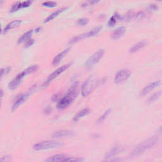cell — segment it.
I'll return each mask as SVG.
<instances>
[{
	"mask_svg": "<svg viewBox=\"0 0 162 162\" xmlns=\"http://www.w3.org/2000/svg\"><path fill=\"white\" fill-rule=\"evenodd\" d=\"M42 5L43 7H48V8H53L57 6V3L53 1H46L42 3Z\"/></svg>",
	"mask_w": 162,
	"mask_h": 162,
	"instance_id": "obj_31",
	"label": "cell"
},
{
	"mask_svg": "<svg viewBox=\"0 0 162 162\" xmlns=\"http://www.w3.org/2000/svg\"><path fill=\"white\" fill-rule=\"evenodd\" d=\"M122 151H123V147L119 146H115L107 154H106V158H112V157L119 154L120 153L122 152Z\"/></svg>",
	"mask_w": 162,
	"mask_h": 162,
	"instance_id": "obj_18",
	"label": "cell"
},
{
	"mask_svg": "<svg viewBox=\"0 0 162 162\" xmlns=\"http://www.w3.org/2000/svg\"><path fill=\"white\" fill-rule=\"evenodd\" d=\"M105 54V50L103 49H100L98 51H97L93 54H92L89 57V58L87 60L85 65L87 68H90L92 66H94L95 64L98 63L100 60L103 58Z\"/></svg>",
	"mask_w": 162,
	"mask_h": 162,
	"instance_id": "obj_6",
	"label": "cell"
},
{
	"mask_svg": "<svg viewBox=\"0 0 162 162\" xmlns=\"http://www.w3.org/2000/svg\"><path fill=\"white\" fill-rule=\"evenodd\" d=\"M126 29L124 27H118L115 30H114V31L112 32V35H111V38L112 39L116 40L119 39L120 38H121V37L126 33Z\"/></svg>",
	"mask_w": 162,
	"mask_h": 162,
	"instance_id": "obj_15",
	"label": "cell"
},
{
	"mask_svg": "<svg viewBox=\"0 0 162 162\" xmlns=\"http://www.w3.org/2000/svg\"><path fill=\"white\" fill-rule=\"evenodd\" d=\"M67 9V8H65V7H64V8H60L58 9V10H56L54 12L52 13V14L49 15L47 18H46V19L44 20V23H47V22H50L51 20H53L54 18H56L58 15H59L60 13H62V12H65L66 10Z\"/></svg>",
	"mask_w": 162,
	"mask_h": 162,
	"instance_id": "obj_21",
	"label": "cell"
},
{
	"mask_svg": "<svg viewBox=\"0 0 162 162\" xmlns=\"http://www.w3.org/2000/svg\"><path fill=\"white\" fill-rule=\"evenodd\" d=\"M131 72L129 69H122L116 73L114 78V82L115 84H120V83L127 80L131 77Z\"/></svg>",
	"mask_w": 162,
	"mask_h": 162,
	"instance_id": "obj_8",
	"label": "cell"
},
{
	"mask_svg": "<svg viewBox=\"0 0 162 162\" xmlns=\"http://www.w3.org/2000/svg\"><path fill=\"white\" fill-rule=\"evenodd\" d=\"M111 112H112V109H108L106 111H105V113L102 115H101V117H100V118L98 120V121H97V123H100L101 122H103V121H105V120L107 118V117L111 113Z\"/></svg>",
	"mask_w": 162,
	"mask_h": 162,
	"instance_id": "obj_25",
	"label": "cell"
},
{
	"mask_svg": "<svg viewBox=\"0 0 162 162\" xmlns=\"http://www.w3.org/2000/svg\"><path fill=\"white\" fill-rule=\"evenodd\" d=\"M21 24H22L21 20H13L6 25V27H4V30L3 31V33H6V32H8V31L17 28V27L20 25Z\"/></svg>",
	"mask_w": 162,
	"mask_h": 162,
	"instance_id": "obj_20",
	"label": "cell"
},
{
	"mask_svg": "<svg viewBox=\"0 0 162 162\" xmlns=\"http://www.w3.org/2000/svg\"><path fill=\"white\" fill-rule=\"evenodd\" d=\"M100 1L101 0H86L85 3L83 4L82 7H86L93 5V4H97L98 3H99Z\"/></svg>",
	"mask_w": 162,
	"mask_h": 162,
	"instance_id": "obj_28",
	"label": "cell"
},
{
	"mask_svg": "<svg viewBox=\"0 0 162 162\" xmlns=\"http://www.w3.org/2000/svg\"><path fill=\"white\" fill-rule=\"evenodd\" d=\"M148 11L149 12H155L158 9V7L155 4H152L148 7Z\"/></svg>",
	"mask_w": 162,
	"mask_h": 162,
	"instance_id": "obj_32",
	"label": "cell"
},
{
	"mask_svg": "<svg viewBox=\"0 0 162 162\" xmlns=\"http://www.w3.org/2000/svg\"><path fill=\"white\" fill-rule=\"evenodd\" d=\"M162 94V91H158L156 92V93L153 94L150 98L148 99V102L149 103H152L153 102V101H156L157 99H158L160 98V96Z\"/></svg>",
	"mask_w": 162,
	"mask_h": 162,
	"instance_id": "obj_27",
	"label": "cell"
},
{
	"mask_svg": "<svg viewBox=\"0 0 162 162\" xmlns=\"http://www.w3.org/2000/svg\"><path fill=\"white\" fill-rule=\"evenodd\" d=\"M70 48H68L66 49L63 50L61 53L58 54L53 60V62H52L53 65H58L60 62V61H61V60L68 54V53L70 52Z\"/></svg>",
	"mask_w": 162,
	"mask_h": 162,
	"instance_id": "obj_14",
	"label": "cell"
},
{
	"mask_svg": "<svg viewBox=\"0 0 162 162\" xmlns=\"http://www.w3.org/2000/svg\"><path fill=\"white\" fill-rule=\"evenodd\" d=\"M146 45H147V42L146 41H140V42H139L137 44H134L132 47L130 49V50H129V52H130L131 53H136V52H138V51L141 50V49L144 48Z\"/></svg>",
	"mask_w": 162,
	"mask_h": 162,
	"instance_id": "obj_19",
	"label": "cell"
},
{
	"mask_svg": "<svg viewBox=\"0 0 162 162\" xmlns=\"http://www.w3.org/2000/svg\"><path fill=\"white\" fill-rule=\"evenodd\" d=\"M89 112H90V110L88 108L82 109V110L79 111V112L74 115V117L73 118V120L74 122H77L82 118L85 117L86 115H88L89 113Z\"/></svg>",
	"mask_w": 162,
	"mask_h": 162,
	"instance_id": "obj_17",
	"label": "cell"
},
{
	"mask_svg": "<svg viewBox=\"0 0 162 162\" xmlns=\"http://www.w3.org/2000/svg\"><path fill=\"white\" fill-rule=\"evenodd\" d=\"M31 3H32V0H28V1L23 2V3H17L15 4H13L10 10V12H14L18 10L20 8L28 7L31 5Z\"/></svg>",
	"mask_w": 162,
	"mask_h": 162,
	"instance_id": "obj_16",
	"label": "cell"
},
{
	"mask_svg": "<svg viewBox=\"0 0 162 162\" xmlns=\"http://www.w3.org/2000/svg\"><path fill=\"white\" fill-rule=\"evenodd\" d=\"M120 19H121V17H120V16L118 13H115V14L110 18V19L108 22V25L110 27H113L118 22V20H120Z\"/></svg>",
	"mask_w": 162,
	"mask_h": 162,
	"instance_id": "obj_24",
	"label": "cell"
},
{
	"mask_svg": "<svg viewBox=\"0 0 162 162\" xmlns=\"http://www.w3.org/2000/svg\"><path fill=\"white\" fill-rule=\"evenodd\" d=\"M101 30H102V27L101 26H98L96 27H94V28L91 29L89 32H86V33L81 34V38H82V39H85V38H91V37H94L96 35H98L101 32Z\"/></svg>",
	"mask_w": 162,
	"mask_h": 162,
	"instance_id": "obj_12",
	"label": "cell"
},
{
	"mask_svg": "<svg viewBox=\"0 0 162 162\" xmlns=\"http://www.w3.org/2000/svg\"><path fill=\"white\" fill-rule=\"evenodd\" d=\"M158 133H159V134H162V126H161V127H160V128L159 129Z\"/></svg>",
	"mask_w": 162,
	"mask_h": 162,
	"instance_id": "obj_34",
	"label": "cell"
},
{
	"mask_svg": "<svg viewBox=\"0 0 162 162\" xmlns=\"http://www.w3.org/2000/svg\"><path fill=\"white\" fill-rule=\"evenodd\" d=\"M88 22H89V19H88V18H80V19H78L77 20V24L78 25L84 26V25H86V24H88Z\"/></svg>",
	"mask_w": 162,
	"mask_h": 162,
	"instance_id": "obj_30",
	"label": "cell"
},
{
	"mask_svg": "<svg viewBox=\"0 0 162 162\" xmlns=\"http://www.w3.org/2000/svg\"><path fill=\"white\" fill-rule=\"evenodd\" d=\"M32 33H33V31L32 30H30L29 31H27V32H25V33L23 34L19 38V39H18V43L20 44V43H22L24 42H26L27 41L30 39L32 35Z\"/></svg>",
	"mask_w": 162,
	"mask_h": 162,
	"instance_id": "obj_22",
	"label": "cell"
},
{
	"mask_svg": "<svg viewBox=\"0 0 162 162\" xmlns=\"http://www.w3.org/2000/svg\"><path fill=\"white\" fill-rule=\"evenodd\" d=\"M26 73L25 71L24 70L21 73H19L14 77L13 79L9 82V84L8 85V88L10 90H14L16 88H17L18 86H19V84L22 82L23 78H24L26 76Z\"/></svg>",
	"mask_w": 162,
	"mask_h": 162,
	"instance_id": "obj_9",
	"label": "cell"
},
{
	"mask_svg": "<svg viewBox=\"0 0 162 162\" xmlns=\"http://www.w3.org/2000/svg\"><path fill=\"white\" fill-rule=\"evenodd\" d=\"M70 66H71V63H68L66 65H64L57 68L56 70H54L52 74H51V75L49 76L48 78H47V80H46V81L44 83L43 86L46 87V86H48L51 82H52L53 80H54V78L58 77L60 75V74L63 73L65 71H66Z\"/></svg>",
	"mask_w": 162,
	"mask_h": 162,
	"instance_id": "obj_7",
	"label": "cell"
},
{
	"mask_svg": "<svg viewBox=\"0 0 162 162\" xmlns=\"http://www.w3.org/2000/svg\"><path fill=\"white\" fill-rule=\"evenodd\" d=\"M158 137L157 136H153L147 139V140L143 141L135 147V149L133 150L132 153V155L137 156L142 154L143 153H145L146 151L154 146L156 144V142H158Z\"/></svg>",
	"mask_w": 162,
	"mask_h": 162,
	"instance_id": "obj_2",
	"label": "cell"
},
{
	"mask_svg": "<svg viewBox=\"0 0 162 162\" xmlns=\"http://www.w3.org/2000/svg\"><path fill=\"white\" fill-rule=\"evenodd\" d=\"M99 81L96 80L93 77L91 76L87 78L82 86V95L83 97L88 96L93 91Z\"/></svg>",
	"mask_w": 162,
	"mask_h": 162,
	"instance_id": "obj_3",
	"label": "cell"
},
{
	"mask_svg": "<svg viewBox=\"0 0 162 162\" xmlns=\"http://www.w3.org/2000/svg\"><path fill=\"white\" fill-rule=\"evenodd\" d=\"M81 159H77V158H74L73 157H69L65 155H61V154H58V155H54L52 156L49 157L48 159L46 160L48 161H81Z\"/></svg>",
	"mask_w": 162,
	"mask_h": 162,
	"instance_id": "obj_10",
	"label": "cell"
},
{
	"mask_svg": "<svg viewBox=\"0 0 162 162\" xmlns=\"http://www.w3.org/2000/svg\"><path fill=\"white\" fill-rule=\"evenodd\" d=\"M1 99L3 98V91L1 89Z\"/></svg>",
	"mask_w": 162,
	"mask_h": 162,
	"instance_id": "obj_35",
	"label": "cell"
},
{
	"mask_svg": "<svg viewBox=\"0 0 162 162\" xmlns=\"http://www.w3.org/2000/svg\"><path fill=\"white\" fill-rule=\"evenodd\" d=\"M78 84H75L72 86L70 89L63 98L60 99L57 103V107L59 109H65L70 105L77 95Z\"/></svg>",
	"mask_w": 162,
	"mask_h": 162,
	"instance_id": "obj_1",
	"label": "cell"
},
{
	"mask_svg": "<svg viewBox=\"0 0 162 162\" xmlns=\"http://www.w3.org/2000/svg\"><path fill=\"white\" fill-rule=\"evenodd\" d=\"M136 15V13L133 10H130L127 12L122 17H121V20L123 22H129L131 21L133 18H134Z\"/></svg>",
	"mask_w": 162,
	"mask_h": 162,
	"instance_id": "obj_23",
	"label": "cell"
},
{
	"mask_svg": "<svg viewBox=\"0 0 162 162\" xmlns=\"http://www.w3.org/2000/svg\"></svg>",
	"mask_w": 162,
	"mask_h": 162,
	"instance_id": "obj_36",
	"label": "cell"
},
{
	"mask_svg": "<svg viewBox=\"0 0 162 162\" xmlns=\"http://www.w3.org/2000/svg\"><path fill=\"white\" fill-rule=\"evenodd\" d=\"M161 84H162V82L160 80L155 81L153 82H151V83H150V84L147 85L146 87H145L144 88L142 89V91H141L140 94L141 96H145V95L147 94V93H149L150 91L154 90L155 89L157 88V87H158Z\"/></svg>",
	"mask_w": 162,
	"mask_h": 162,
	"instance_id": "obj_11",
	"label": "cell"
},
{
	"mask_svg": "<svg viewBox=\"0 0 162 162\" xmlns=\"http://www.w3.org/2000/svg\"><path fill=\"white\" fill-rule=\"evenodd\" d=\"M38 68H39V65H31V67L27 68L24 71L26 73V75L27 76V75H29V74L31 73L36 72L38 70Z\"/></svg>",
	"mask_w": 162,
	"mask_h": 162,
	"instance_id": "obj_26",
	"label": "cell"
},
{
	"mask_svg": "<svg viewBox=\"0 0 162 162\" xmlns=\"http://www.w3.org/2000/svg\"><path fill=\"white\" fill-rule=\"evenodd\" d=\"M74 134L73 131L69 130H60L53 133L52 137L53 138H61L65 137H70Z\"/></svg>",
	"mask_w": 162,
	"mask_h": 162,
	"instance_id": "obj_13",
	"label": "cell"
},
{
	"mask_svg": "<svg viewBox=\"0 0 162 162\" xmlns=\"http://www.w3.org/2000/svg\"><path fill=\"white\" fill-rule=\"evenodd\" d=\"M36 89H37V85L34 84L31 87H30V88L26 92H24V93L22 94L19 97H18L17 100L15 101V103H13L12 106V112L15 111L18 108H19L20 106L25 102V101H26L27 100H28L31 97V96L36 91Z\"/></svg>",
	"mask_w": 162,
	"mask_h": 162,
	"instance_id": "obj_4",
	"label": "cell"
},
{
	"mask_svg": "<svg viewBox=\"0 0 162 162\" xmlns=\"http://www.w3.org/2000/svg\"><path fill=\"white\" fill-rule=\"evenodd\" d=\"M34 43V40L31 38L30 39H29L28 41H27L26 42H25V48H28V47H29V46H31V45L33 44Z\"/></svg>",
	"mask_w": 162,
	"mask_h": 162,
	"instance_id": "obj_33",
	"label": "cell"
},
{
	"mask_svg": "<svg viewBox=\"0 0 162 162\" xmlns=\"http://www.w3.org/2000/svg\"><path fill=\"white\" fill-rule=\"evenodd\" d=\"M63 145L62 142L54 141H44L37 143L33 146V149L35 151H43L49 149L59 147Z\"/></svg>",
	"mask_w": 162,
	"mask_h": 162,
	"instance_id": "obj_5",
	"label": "cell"
},
{
	"mask_svg": "<svg viewBox=\"0 0 162 162\" xmlns=\"http://www.w3.org/2000/svg\"><path fill=\"white\" fill-rule=\"evenodd\" d=\"M145 16H146V14L144 12H139L136 14L135 17H134V19H135L136 21L141 20L145 17Z\"/></svg>",
	"mask_w": 162,
	"mask_h": 162,
	"instance_id": "obj_29",
	"label": "cell"
}]
</instances>
